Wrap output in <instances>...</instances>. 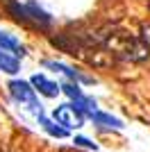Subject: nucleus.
Masks as SVG:
<instances>
[{
    "mask_svg": "<svg viewBox=\"0 0 150 152\" xmlns=\"http://www.w3.org/2000/svg\"><path fill=\"white\" fill-rule=\"evenodd\" d=\"M105 48L114 57H123V59H130V61H143L150 57L148 45L141 39L130 37L127 32H114V34L105 37Z\"/></svg>",
    "mask_w": 150,
    "mask_h": 152,
    "instance_id": "f257e3e1",
    "label": "nucleus"
},
{
    "mask_svg": "<svg viewBox=\"0 0 150 152\" xmlns=\"http://www.w3.org/2000/svg\"><path fill=\"white\" fill-rule=\"evenodd\" d=\"M9 91H12V95H14L18 102L27 104L30 109H39V104H37V95H34V89H32L27 82H23V80H14V82L9 84Z\"/></svg>",
    "mask_w": 150,
    "mask_h": 152,
    "instance_id": "f03ea898",
    "label": "nucleus"
},
{
    "mask_svg": "<svg viewBox=\"0 0 150 152\" xmlns=\"http://www.w3.org/2000/svg\"><path fill=\"white\" fill-rule=\"evenodd\" d=\"M55 121L59 123V125H66V127H80V125H82L80 107H75V104H64V107H57V109H55Z\"/></svg>",
    "mask_w": 150,
    "mask_h": 152,
    "instance_id": "7ed1b4c3",
    "label": "nucleus"
},
{
    "mask_svg": "<svg viewBox=\"0 0 150 152\" xmlns=\"http://www.w3.org/2000/svg\"><path fill=\"white\" fill-rule=\"evenodd\" d=\"M32 86H34L39 93H43L46 98H55V95L59 93V86H57L55 82H50L48 77H43V75H34L32 77Z\"/></svg>",
    "mask_w": 150,
    "mask_h": 152,
    "instance_id": "20e7f679",
    "label": "nucleus"
},
{
    "mask_svg": "<svg viewBox=\"0 0 150 152\" xmlns=\"http://www.w3.org/2000/svg\"><path fill=\"white\" fill-rule=\"evenodd\" d=\"M89 64L96 66V68H109L114 64V55L107 50H93V55L89 57Z\"/></svg>",
    "mask_w": 150,
    "mask_h": 152,
    "instance_id": "39448f33",
    "label": "nucleus"
},
{
    "mask_svg": "<svg viewBox=\"0 0 150 152\" xmlns=\"http://www.w3.org/2000/svg\"><path fill=\"white\" fill-rule=\"evenodd\" d=\"M25 14H27V20H37L41 27L50 25V16L43 12V9H39L37 5H27V7H25Z\"/></svg>",
    "mask_w": 150,
    "mask_h": 152,
    "instance_id": "423d86ee",
    "label": "nucleus"
},
{
    "mask_svg": "<svg viewBox=\"0 0 150 152\" xmlns=\"http://www.w3.org/2000/svg\"><path fill=\"white\" fill-rule=\"evenodd\" d=\"M0 70H5V73H9V75L18 73V61H16L14 57H9L5 50H0Z\"/></svg>",
    "mask_w": 150,
    "mask_h": 152,
    "instance_id": "0eeeda50",
    "label": "nucleus"
},
{
    "mask_svg": "<svg viewBox=\"0 0 150 152\" xmlns=\"http://www.w3.org/2000/svg\"><path fill=\"white\" fill-rule=\"evenodd\" d=\"M0 50H16L18 55H23V48H21V43L16 41V39L7 37L5 32H0Z\"/></svg>",
    "mask_w": 150,
    "mask_h": 152,
    "instance_id": "6e6552de",
    "label": "nucleus"
},
{
    "mask_svg": "<svg viewBox=\"0 0 150 152\" xmlns=\"http://www.w3.org/2000/svg\"><path fill=\"white\" fill-rule=\"evenodd\" d=\"M48 68H55V70H62L64 75H68L71 80H84V82H91V77H82L80 73H75L73 68L64 66V64H55V61H48Z\"/></svg>",
    "mask_w": 150,
    "mask_h": 152,
    "instance_id": "1a4fd4ad",
    "label": "nucleus"
},
{
    "mask_svg": "<svg viewBox=\"0 0 150 152\" xmlns=\"http://www.w3.org/2000/svg\"><path fill=\"white\" fill-rule=\"evenodd\" d=\"M91 118H93L96 123H102V125H107V127H116V129H121V127H123L118 118H112V116L100 114V111H93V114H91Z\"/></svg>",
    "mask_w": 150,
    "mask_h": 152,
    "instance_id": "9d476101",
    "label": "nucleus"
},
{
    "mask_svg": "<svg viewBox=\"0 0 150 152\" xmlns=\"http://www.w3.org/2000/svg\"><path fill=\"white\" fill-rule=\"evenodd\" d=\"M62 89L66 91L71 98H77V100H82V93H80V89H77V84H64Z\"/></svg>",
    "mask_w": 150,
    "mask_h": 152,
    "instance_id": "9b49d317",
    "label": "nucleus"
},
{
    "mask_svg": "<svg viewBox=\"0 0 150 152\" xmlns=\"http://www.w3.org/2000/svg\"><path fill=\"white\" fill-rule=\"evenodd\" d=\"M46 129H48L50 134H55V136H66V129H62V127H55V123H50V121H43Z\"/></svg>",
    "mask_w": 150,
    "mask_h": 152,
    "instance_id": "f8f14e48",
    "label": "nucleus"
},
{
    "mask_svg": "<svg viewBox=\"0 0 150 152\" xmlns=\"http://www.w3.org/2000/svg\"><path fill=\"white\" fill-rule=\"evenodd\" d=\"M141 41H143V43L150 48V23H148V25H143V27H141Z\"/></svg>",
    "mask_w": 150,
    "mask_h": 152,
    "instance_id": "ddd939ff",
    "label": "nucleus"
},
{
    "mask_svg": "<svg viewBox=\"0 0 150 152\" xmlns=\"http://www.w3.org/2000/svg\"><path fill=\"white\" fill-rule=\"evenodd\" d=\"M75 143H80V145H84V148H93V150H96V143H91L89 139H82V136H77Z\"/></svg>",
    "mask_w": 150,
    "mask_h": 152,
    "instance_id": "4468645a",
    "label": "nucleus"
},
{
    "mask_svg": "<svg viewBox=\"0 0 150 152\" xmlns=\"http://www.w3.org/2000/svg\"><path fill=\"white\" fill-rule=\"evenodd\" d=\"M0 152H2V150H0Z\"/></svg>",
    "mask_w": 150,
    "mask_h": 152,
    "instance_id": "2eb2a0df",
    "label": "nucleus"
}]
</instances>
